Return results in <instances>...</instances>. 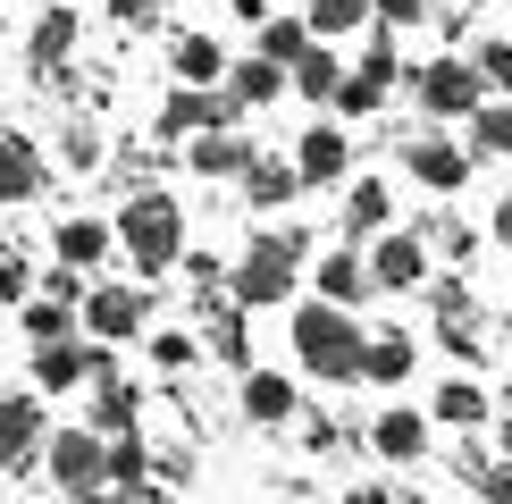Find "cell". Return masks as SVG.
I'll use <instances>...</instances> for the list:
<instances>
[{
    "mask_svg": "<svg viewBox=\"0 0 512 504\" xmlns=\"http://www.w3.org/2000/svg\"><path fill=\"white\" fill-rule=\"evenodd\" d=\"M152 362L177 370V362H194V345H185V336H152Z\"/></svg>",
    "mask_w": 512,
    "mask_h": 504,
    "instance_id": "39",
    "label": "cell"
},
{
    "mask_svg": "<svg viewBox=\"0 0 512 504\" xmlns=\"http://www.w3.org/2000/svg\"><path fill=\"white\" fill-rule=\"evenodd\" d=\"M294 353H303V370H319V378H361V328L336 303L294 311Z\"/></svg>",
    "mask_w": 512,
    "mask_h": 504,
    "instance_id": "1",
    "label": "cell"
},
{
    "mask_svg": "<svg viewBox=\"0 0 512 504\" xmlns=\"http://www.w3.org/2000/svg\"><path fill=\"white\" fill-rule=\"evenodd\" d=\"M361 294H370V269H361V252H328V261H319V303H361Z\"/></svg>",
    "mask_w": 512,
    "mask_h": 504,
    "instance_id": "20",
    "label": "cell"
},
{
    "mask_svg": "<svg viewBox=\"0 0 512 504\" xmlns=\"http://www.w3.org/2000/svg\"><path fill=\"white\" fill-rule=\"evenodd\" d=\"M42 194V152L26 135H0V202H34Z\"/></svg>",
    "mask_w": 512,
    "mask_h": 504,
    "instance_id": "15",
    "label": "cell"
},
{
    "mask_svg": "<svg viewBox=\"0 0 512 504\" xmlns=\"http://www.w3.org/2000/svg\"><path fill=\"white\" fill-rule=\"evenodd\" d=\"M504 336H512V320H504Z\"/></svg>",
    "mask_w": 512,
    "mask_h": 504,
    "instance_id": "48",
    "label": "cell"
},
{
    "mask_svg": "<svg viewBox=\"0 0 512 504\" xmlns=\"http://www.w3.org/2000/svg\"><path fill=\"white\" fill-rule=\"evenodd\" d=\"M403 160H412V177H420V185H437V194H454V185L471 177V152H462V143H445V135H420Z\"/></svg>",
    "mask_w": 512,
    "mask_h": 504,
    "instance_id": "13",
    "label": "cell"
},
{
    "mask_svg": "<svg viewBox=\"0 0 512 504\" xmlns=\"http://www.w3.org/2000/svg\"><path fill=\"white\" fill-rule=\"evenodd\" d=\"M303 51H311V26H303V17H269V26H261V59H277V68H294Z\"/></svg>",
    "mask_w": 512,
    "mask_h": 504,
    "instance_id": "27",
    "label": "cell"
},
{
    "mask_svg": "<svg viewBox=\"0 0 512 504\" xmlns=\"http://www.w3.org/2000/svg\"><path fill=\"white\" fill-rule=\"evenodd\" d=\"M244 412H252V420H286V412H294V378L252 370V378H244Z\"/></svg>",
    "mask_w": 512,
    "mask_h": 504,
    "instance_id": "25",
    "label": "cell"
},
{
    "mask_svg": "<svg viewBox=\"0 0 512 504\" xmlns=\"http://www.w3.org/2000/svg\"><path fill=\"white\" fill-rule=\"evenodd\" d=\"M294 185H303V177H294L286 160H252V168H244V202H252V210H277V202H294Z\"/></svg>",
    "mask_w": 512,
    "mask_h": 504,
    "instance_id": "22",
    "label": "cell"
},
{
    "mask_svg": "<svg viewBox=\"0 0 512 504\" xmlns=\"http://www.w3.org/2000/svg\"><path fill=\"white\" fill-rule=\"evenodd\" d=\"M34 294V269L26 261H0V303H26Z\"/></svg>",
    "mask_w": 512,
    "mask_h": 504,
    "instance_id": "37",
    "label": "cell"
},
{
    "mask_svg": "<svg viewBox=\"0 0 512 504\" xmlns=\"http://www.w3.org/2000/svg\"><path fill=\"white\" fill-rule=\"evenodd\" d=\"M504 454H512V412H504Z\"/></svg>",
    "mask_w": 512,
    "mask_h": 504,
    "instance_id": "46",
    "label": "cell"
},
{
    "mask_svg": "<svg viewBox=\"0 0 512 504\" xmlns=\"http://www.w3.org/2000/svg\"><path fill=\"white\" fill-rule=\"evenodd\" d=\"M26 336H34V345H59V336H68V303H51V294H26Z\"/></svg>",
    "mask_w": 512,
    "mask_h": 504,
    "instance_id": "32",
    "label": "cell"
},
{
    "mask_svg": "<svg viewBox=\"0 0 512 504\" xmlns=\"http://www.w3.org/2000/svg\"><path fill=\"white\" fill-rule=\"evenodd\" d=\"M76 504H110V496H101V488H84V496H76Z\"/></svg>",
    "mask_w": 512,
    "mask_h": 504,
    "instance_id": "45",
    "label": "cell"
},
{
    "mask_svg": "<svg viewBox=\"0 0 512 504\" xmlns=\"http://www.w3.org/2000/svg\"><path fill=\"white\" fill-rule=\"evenodd\" d=\"M345 227L353 236H378V227H387V177H361L345 194Z\"/></svg>",
    "mask_w": 512,
    "mask_h": 504,
    "instance_id": "26",
    "label": "cell"
},
{
    "mask_svg": "<svg viewBox=\"0 0 512 504\" xmlns=\"http://www.w3.org/2000/svg\"><path fill=\"white\" fill-rule=\"evenodd\" d=\"M286 93V68H277V59H236V68H227V101H236V110H261V101H277Z\"/></svg>",
    "mask_w": 512,
    "mask_h": 504,
    "instance_id": "16",
    "label": "cell"
},
{
    "mask_svg": "<svg viewBox=\"0 0 512 504\" xmlns=\"http://www.w3.org/2000/svg\"><path fill=\"white\" fill-rule=\"evenodd\" d=\"M420 9H429V0H378V17H387V26H412Z\"/></svg>",
    "mask_w": 512,
    "mask_h": 504,
    "instance_id": "42",
    "label": "cell"
},
{
    "mask_svg": "<svg viewBox=\"0 0 512 504\" xmlns=\"http://www.w3.org/2000/svg\"><path fill=\"white\" fill-rule=\"evenodd\" d=\"M210 353H219V362H244V320H236V311H219V320H210Z\"/></svg>",
    "mask_w": 512,
    "mask_h": 504,
    "instance_id": "33",
    "label": "cell"
},
{
    "mask_svg": "<svg viewBox=\"0 0 512 504\" xmlns=\"http://www.w3.org/2000/svg\"><path fill=\"white\" fill-rule=\"evenodd\" d=\"M361 17H370V0H311L303 26H311V34H353Z\"/></svg>",
    "mask_w": 512,
    "mask_h": 504,
    "instance_id": "30",
    "label": "cell"
},
{
    "mask_svg": "<svg viewBox=\"0 0 512 504\" xmlns=\"http://www.w3.org/2000/svg\"><path fill=\"white\" fill-rule=\"evenodd\" d=\"M370 446L387 454V462H420V446H429V420L403 412V404H387V412H378V429H370Z\"/></svg>",
    "mask_w": 512,
    "mask_h": 504,
    "instance_id": "17",
    "label": "cell"
},
{
    "mask_svg": "<svg viewBox=\"0 0 512 504\" xmlns=\"http://www.w3.org/2000/svg\"><path fill=\"white\" fill-rule=\"evenodd\" d=\"M361 378H378V387L412 378V336H403V328H387V336H361Z\"/></svg>",
    "mask_w": 512,
    "mask_h": 504,
    "instance_id": "18",
    "label": "cell"
},
{
    "mask_svg": "<svg viewBox=\"0 0 512 504\" xmlns=\"http://www.w3.org/2000/svg\"><path fill=\"white\" fill-rule=\"evenodd\" d=\"M387 84H395V42L378 34V42H370V59H361L353 76H336V93H328V101H336L345 118H370L378 101H387Z\"/></svg>",
    "mask_w": 512,
    "mask_h": 504,
    "instance_id": "6",
    "label": "cell"
},
{
    "mask_svg": "<svg viewBox=\"0 0 512 504\" xmlns=\"http://www.w3.org/2000/svg\"><path fill=\"white\" fill-rule=\"evenodd\" d=\"M118 236H126V252H135V269H168L185 252V210L168 194H135L118 210Z\"/></svg>",
    "mask_w": 512,
    "mask_h": 504,
    "instance_id": "3",
    "label": "cell"
},
{
    "mask_svg": "<svg viewBox=\"0 0 512 504\" xmlns=\"http://www.w3.org/2000/svg\"><path fill=\"white\" fill-rule=\"evenodd\" d=\"M84 378H110V353L101 345H76V336H59V345H34V387L42 395H68Z\"/></svg>",
    "mask_w": 512,
    "mask_h": 504,
    "instance_id": "4",
    "label": "cell"
},
{
    "mask_svg": "<svg viewBox=\"0 0 512 504\" xmlns=\"http://www.w3.org/2000/svg\"><path fill=\"white\" fill-rule=\"evenodd\" d=\"M126 479H152V454H143V437H135V429L101 446V488H126Z\"/></svg>",
    "mask_w": 512,
    "mask_h": 504,
    "instance_id": "23",
    "label": "cell"
},
{
    "mask_svg": "<svg viewBox=\"0 0 512 504\" xmlns=\"http://www.w3.org/2000/svg\"><path fill=\"white\" fill-rule=\"evenodd\" d=\"M336 76H345V68H336V59L311 42V51L294 59V76H286V84H294V93H311V101H328V93H336Z\"/></svg>",
    "mask_w": 512,
    "mask_h": 504,
    "instance_id": "29",
    "label": "cell"
},
{
    "mask_svg": "<svg viewBox=\"0 0 512 504\" xmlns=\"http://www.w3.org/2000/svg\"><path fill=\"white\" fill-rule=\"evenodd\" d=\"M118 504H168V488H152V479H126Z\"/></svg>",
    "mask_w": 512,
    "mask_h": 504,
    "instance_id": "41",
    "label": "cell"
},
{
    "mask_svg": "<svg viewBox=\"0 0 512 504\" xmlns=\"http://www.w3.org/2000/svg\"><path fill=\"white\" fill-rule=\"evenodd\" d=\"M42 294H51V303H84V269H68V261L42 269Z\"/></svg>",
    "mask_w": 512,
    "mask_h": 504,
    "instance_id": "35",
    "label": "cell"
},
{
    "mask_svg": "<svg viewBox=\"0 0 512 504\" xmlns=\"http://www.w3.org/2000/svg\"><path fill=\"white\" fill-rule=\"evenodd\" d=\"M361 269H370V286H420L429 278V252H420V236H378V252Z\"/></svg>",
    "mask_w": 512,
    "mask_h": 504,
    "instance_id": "14",
    "label": "cell"
},
{
    "mask_svg": "<svg viewBox=\"0 0 512 504\" xmlns=\"http://www.w3.org/2000/svg\"><path fill=\"white\" fill-rule=\"evenodd\" d=\"M42 404L34 395H0V462H9V471H26V462L42 454Z\"/></svg>",
    "mask_w": 512,
    "mask_h": 504,
    "instance_id": "9",
    "label": "cell"
},
{
    "mask_svg": "<svg viewBox=\"0 0 512 504\" xmlns=\"http://www.w3.org/2000/svg\"><path fill=\"white\" fill-rule=\"evenodd\" d=\"M420 101H429V118H471L479 110V68H471V59H437V68H420Z\"/></svg>",
    "mask_w": 512,
    "mask_h": 504,
    "instance_id": "8",
    "label": "cell"
},
{
    "mask_svg": "<svg viewBox=\"0 0 512 504\" xmlns=\"http://www.w3.org/2000/svg\"><path fill=\"white\" fill-rule=\"evenodd\" d=\"M471 68H479V84H512V42H487Z\"/></svg>",
    "mask_w": 512,
    "mask_h": 504,
    "instance_id": "36",
    "label": "cell"
},
{
    "mask_svg": "<svg viewBox=\"0 0 512 504\" xmlns=\"http://www.w3.org/2000/svg\"><path fill=\"white\" fill-rule=\"evenodd\" d=\"M177 76H185V84H219V76H227L219 42H210V34H185V42H177Z\"/></svg>",
    "mask_w": 512,
    "mask_h": 504,
    "instance_id": "28",
    "label": "cell"
},
{
    "mask_svg": "<svg viewBox=\"0 0 512 504\" xmlns=\"http://www.w3.org/2000/svg\"><path fill=\"white\" fill-rule=\"evenodd\" d=\"M93 437H126L135 429V387H118V378H93Z\"/></svg>",
    "mask_w": 512,
    "mask_h": 504,
    "instance_id": "24",
    "label": "cell"
},
{
    "mask_svg": "<svg viewBox=\"0 0 512 504\" xmlns=\"http://www.w3.org/2000/svg\"><path fill=\"white\" fill-rule=\"evenodd\" d=\"M479 412H487V395L471 387V378H445V387H437V420H454V429H471Z\"/></svg>",
    "mask_w": 512,
    "mask_h": 504,
    "instance_id": "31",
    "label": "cell"
},
{
    "mask_svg": "<svg viewBox=\"0 0 512 504\" xmlns=\"http://www.w3.org/2000/svg\"><path fill=\"white\" fill-rule=\"evenodd\" d=\"M303 252H311L303 227H277V236H261V244L236 261V303H252V311H261V303H286V294H294V261H303Z\"/></svg>",
    "mask_w": 512,
    "mask_h": 504,
    "instance_id": "2",
    "label": "cell"
},
{
    "mask_svg": "<svg viewBox=\"0 0 512 504\" xmlns=\"http://www.w3.org/2000/svg\"><path fill=\"white\" fill-rule=\"evenodd\" d=\"M471 479H479V488H487V504H512V462H504V471H487V462H479Z\"/></svg>",
    "mask_w": 512,
    "mask_h": 504,
    "instance_id": "38",
    "label": "cell"
},
{
    "mask_svg": "<svg viewBox=\"0 0 512 504\" xmlns=\"http://www.w3.org/2000/svg\"><path fill=\"white\" fill-rule=\"evenodd\" d=\"M194 126H202V135H210V126H236V101H227V93H202V84H185V93L160 110V135H194Z\"/></svg>",
    "mask_w": 512,
    "mask_h": 504,
    "instance_id": "12",
    "label": "cell"
},
{
    "mask_svg": "<svg viewBox=\"0 0 512 504\" xmlns=\"http://www.w3.org/2000/svg\"><path fill=\"white\" fill-rule=\"evenodd\" d=\"M479 152H512V110H479Z\"/></svg>",
    "mask_w": 512,
    "mask_h": 504,
    "instance_id": "34",
    "label": "cell"
},
{
    "mask_svg": "<svg viewBox=\"0 0 512 504\" xmlns=\"http://www.w3.org/2000/svg\"><path fill=\"white\" fill-rule=\"evenodd\" d=\"M152 9H168V0H152Z\"/></svg>",
    "mask_w": 512,
    "mask_h": 504,
    "instance_id": "47",
    "label": "cell"
},
{
    "mask_svg": "<svg viewBox=\"0 0 512 504\" xmlns=\"http://www.w3.org/2000/svg\"><path fill=\"white\" fill-rule=\"evenodd\" d=\"M42 471H51L68 496L101 488V437H93V429H59V437H42Z\"/></svg>",
    "mask_w": 512,
    "mask_h": 504,
    "instance_id": "5",
    "label": "cell"
},
{
    "mask_svg": "<svg viewBox=\"0 0 512 504\" xmlns=\"http://www.w3.org/2000/svg\"><path fill=\"white\" fill-rule=\"evenodd\" d=\"M110 17H152V0H110Z\"/></svg>",
    "mask_w": 512,
    "mask_h": 504,
    "instance_id": "43",
    "label": "cell"
},
{
    "mask_svg": "<svg viewBox=\"0 0 512 504\" xmlns=\"http://www.w3.org/2000/svg\"><path fill=\"white\" fill-rule=\"evenodd\" d=\"M59 261H68V269H101V261H110V227H101V219H68V227H59Z\"/></svg>",
    "mask_w": 512,
    "mask_h": 504,
    "instance_id": "21",
    "label": "cell"
},
{
    "mask_svg": "<svg viewBox=\"0 0 512 504\" xmlns=\"http://www.w3.org/2000/svg\"><path fill=\"white\" fill-rule=\"evenodd\" d=\"M143 294L135 286H84V336H101V345H118V336L143 328Z\"/></svg>",
    "mask_w": 512,
    "mask_h": 504,
    "instance_id": "7",
    "label": "cell"
},
{
    "mask_svg": "<svg viewBox=\"0 0 512 504\" xmlns=\"http://www.w3.org/2000/svg\"><path fill=\"white\" fill-rule=\"evenodd\" d=\"M194 168H202V177H244V168H252V143L236 135V126H210V135L194 143Z\"/></svg>",
    "mask_w": 512,
    "mask_h": 504,
    "instance_id": "19",
    "label": "cell"
},
{
    "mask_svg": "<svg viewBox=\"0 0 512 504\" xmlns=\"http://www.w3.org/2000/svg\"><path fill=\"white\" fill-rule=\"evenodd\" d=\"M496 236H504V244H512V194H504V202H496Z\"/></svg>",
    "mask_w": 512,
    "mask_h": 504,
    "instance_id": "44",
    "label": "cell"
},
{
    "mask_svg": "<svg viewBox=\"0 0 512 504\" xmlns=\"http://www.w3.org/2000/svg\"><path fill=\"white\" fill-rule=\"evenodd\" d=\"M353 168V143L336 135V126H303V143H294V177L303 185H336Z\"/></svg>",
    "mask_w": 512,
    "mask_h": 504,
    "instance_id": "11",
    "label": "cell"
},
{
    "mask_svg": "<svg viewBox=\"0 0 512 504\" xmlns=\"http://www.w3.org/2000/svg\"><path fill=\"white\" fill-rule=\"evenodd\" d=\"M68 160H76V168L101 160V135H93V126H76V135H68Z\"/></svg>",
    "mask_w": 512,
    "mask_h": 504,
    "instance_id": "40",
    "label": "cell"
},
{
    "mask_svg": "<svg viewBox=\"0 0 512 504\" xmlns=\"http://www.w3.org/2000/svg\"><path fill=\"white\" fill-rule=\"evenodd\" d=\"M76 34H84L76 9H42L34 34H26V68L34 76H59V68H68V51H76Z\"/></svg>",
    "mask_w": 512,
    "mask_h": 504,
    "instance_id": "10",
    "label": "cell"
}]
</instances>
